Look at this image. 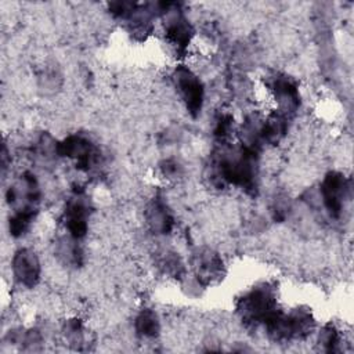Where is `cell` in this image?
<instances>
[{
    "label": "cell",
    "instance_id": "obj_1",
    "mask_svg": "<svg viewBox=\"0 0 354 354\" xmlns=\"http://www.w3.org/2000/svg\"><path fill=\"white\" fill-rule=\"evenodd\" d=\"M257 152L256 149L241 145L227 147L225 144L214 153L212 169L217 181L254 194L257 188Z\"/></svg>",
    "mask_w": 354,
    "mask_h": 354
},
{
    "label": "cell",
    "instance_id": "obj_2",
    "mask_svg": "<svg viewBox=\"0 0 354 354\" xmlns=\"http://www.w3.org/2000/svg\"><path fill=\"white\" fill-rule=\"evenodd\" d=\"M236 313L248 326L266 325L279 310L275 289L270 283H260L236 300Z\"/></svg>",
    "mask_w": 354,
    "mask_h": 354
},
{
    "label": "cell",
    "instance_id": "obj_3",
    "mask_svg": "<svg viewBox=\"0 0 354 354\" xmlns=\"http://www.w3.org/2000/svg\"><path fill=\"white\" fill-rule=\"evenodd\" d=\"M264 328L274 342L303 340L314 330L315 321L311 313L306 308H295L289 313L278 310Z\"/></svg>",
    "mask_w": 354,
    "mask_h": 354
},
{
    "label": "cell",
    "instance_id": "obj_4",
    "mask_svg": "<svg viewBox=\"0 0 354 354\" xmlns=\"http://www.w3.org/2000/svg\"><path fill=\"white\" fill-rule=\"evenodd\" d=\"M6 201L12 213L37 216L40 205V187L33 173L25 171L19 178L7 188Z\"/></svg>",
    "mask_w": 354,
    "mask_h": 354
},
{
    "label": "cell",
    "instance_id": "obj_5",
    "mask_svg": "<svg viewBox=\"0 0 354 354\" xmlns=\"http://www.w3.org/2000/svg\"><path fill=\"white\" fill-rule=\"evenodd\" d=\"M173 82L187 111L196 118L202 111L205 100V87L202 80L188 66L178 65L173 72Z\"/></svg>",
    "mask_w": 354,
    "mask_h": 354
},
{
    "label": "cell",
    "instance_id": "obj_6",
    "mask_svg": "<svg viewBox=\"0 0 354 354\" xmlns=\"http://www.w3.org/2000/svg\"><path fill=\"white\" fill-rule=\"evenodd\" d=\"M58 155L75 162L83 171L94 169L101 158L100 149L84 136L71 134L58 142Z\"/></svg>",
    "mask_w": 354,
    "mask_h": 354
},
{
    "label": "cell",
    "instance_id": "obj_7",
    "mask_svg": "<svg viewBox=\"0 0 354 354\" xmlns=\"http://www.w3.org/2000/svg\"><path fill=\"white\" fill-rule=\"evenodd\" d=\"M159 7L165 17V32L169 43L174 46L177 51H185L194 36L192 25L178 8V4L159 3Z\"/></svg>",
    "mask_w": 354,
    "mask_h": 354
},
{
    "label": "cell",
    "instance_id": "obj_8",
    "mask_svg": "<svg viewBox=\"0 0 354 354\" xmlns=\"http://www.w3.org/2000/svg\"><path fill=\"white\" fill-rule=\"evenodd\" d=\"M268 90L277 104L275 111L290 118L299 109L300 91L299 84L293 77L285 73H275L270 77Z\"/></svg>",
    "mask_w": 354,
    "mask_h": 354
},
{
    "label": "cell",
    "instance_id": "obj_9",
    "mask_svg": "<svg viewBox=\"0 0 354 354\" xmlns=\"http://www.w3.org/2000/svg\"><path fill=\"white\" fill-rule=\"evenodd\" d=\"M348 189V181L342 173L329 171L324 177L319 192L324 207L332 218H339L342 216Z\"/></svg>",
    "mask_w": 354,
    "mask_h": 354
},
{
    "label": "cell",
    "instance_id": "obj_10",
    "mask_svg": "<svg viewBox=\"0 0 354 354\" xmlns=\"http://www.w3.org/2000/svg\"><path fill=\"white\" fill-rule=\"evenodd\" d=\"M11 271L15 281L30 289L35 288L40 281L41 266L37 254L28 248L18 249L11 260Z\"/></svg>",
    "mask_w": 354,
    "mask_h": 354
},
{
    "label": "cell",
    "instance_id": "obj_11",
    "mask_svg": "<svg viewBox=\"0 0 354 354\" xmlns=\"http://www.w3.org/2000/svg\"><path fill=\"white\" fill-rule=\"evenodd\" d=\"M88 216L90 206L88 202L82 196V194H76L75 196H72L66 202L62 216L68 235L77 241L84 238L88 230Z\"/></svg>",
    "mask_w": 354,
    "mask_h": 354
},
{
    "label": "cell",
    "instance_id": "obj_12",
    "mask_svg": "<svg viewBox=\"0 0 354 354\" xmlns=\"http://www.w3.org/2000/svg\"><path fill=\"white\" fill-rule=\"evenodd\" d=\"M194 270L199 282L209 285L221 277L223 260L213 250L202 249L194 257Z\"/></svg>",
    "mask_w": 354,
    "mask_h": 354
},
{
    "label": "cell",
    "instance_id": "obj_13",
    "mask_svg": "<svg viewBox=\"0 0 354 354\" xmlns=\"http://www.w3.org/2000/svg\"><path fill=\"white\" fill-rule=\"evenodd\" d=\"M145 218L151 230L156 234H170L174 227V218L166 202L160 196H155L147 206Z\"/></svg>",
    "mask_w": 354,
    "mask_h": 354
},
{
    "label": "cell",
    "instance_id": "obj_14",
    "mask_svg": "<svg viewBox=\"0 0 354 354\" xmlns=\"http://www.w3.org/2000/svg\"><path fill=\"white\" fill-rule=\"evenodd\" d=\"M134 329L137 335H140L141 337L152 339L158 336L160 330V322H159L158 314L149 308L141 310L134 319Z\"/></svg>",
    "mask_w": 354,
    "mask_h": 354
},
{
    "label": "cell",
    "instance_id": "obj_15",
    "mask_svg": "<svg viewBox=\"0 0 354 354\" xmlns=\"http://www.w3.org/2000/svg\"><path fill=\"white\" fill-rule=\"evenodd\" d=\"M319 343L322 344L325 351H336L340 343L339 330L330 324L325 325L319 333Z\"/></svg>",
    "mask_w": 354,
    "mask_h": 354
},
{
    "label": "cell",
    "instance_id": "obj_16",
    "mask_svg": "<svg viewBox=\"0 0 354 354\" xmlns=\"http://www.w3.org/2000/svg\"><path fill=\"white\" fill-rule=\"evenodd\" d=\"M64 333L69 344H75L77 348L80 347V344H83L84 329L79 319H69L64 328Z\"/></svg>",
    "mask_w": 354,
    "mask_h": 354
},
{
    "label": "cell",
    "instance_id": "obj_17",
    "mask_svg": "<svg viewBox=\"0 0 354 354\" xmlns=\"http://www.w3.org/2000/svg\"><path fill=\"white\" fill-rule=\"evenodd\" d=\"M160 267H162V270L166 274L173 275L174 278H177L184 271L181 260L173 252H166V253L162 254V257H160Z\"/></svg>",
    "mask_w": 354,
    "mask_h": 354
},
{
    "label": "cell",
    "instance_id": "obj_18",
    "mask_svg": "<svg viewBox=\"0 0 354 354\" xmlns=\"http://www.w3.org/2000/svg\"><path fill=\"white\" fill-rule=\"evenodd\" d=\"M232 116L230 113H221L217 120H216V126H214V136L224 141L230 137L231 130H232Z\"/></svg>",
    "mask_w": 354,
    "mask_h": 354
},
{
    "label": "cell",
    "instance_id": "obj_19",
    "mask_svg": "<svg viewBox=\"0 0 354 354\" xmlns=\"http://www.w3.org/2000/svg\"><path fill=\"white\" fill-rule=\"evenodd\" d=\"M160 170L163 176H167L169 178L177 177L180 174V165L173 159H166L160 163Z\"/></svg>",
    "mask_w": 354,
    "mask_h": 354
}]
</instances>
